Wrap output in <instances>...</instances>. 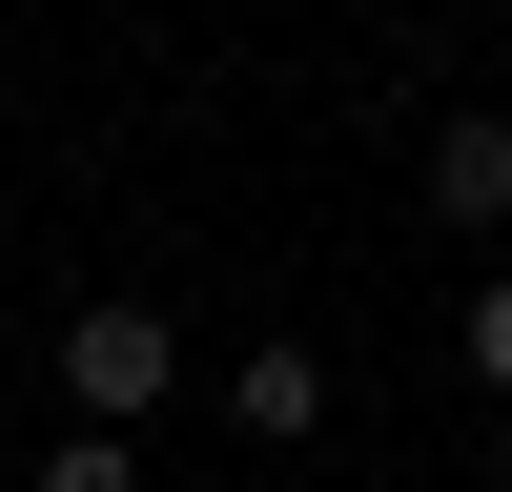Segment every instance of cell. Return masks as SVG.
I'll return each mask as SVG.
<instances>
[{
    "label": "cell",
    "mask_w": 512,
    "mask_h": 492,
    "mask_svg": "<svg viewBox=\"0 0 512 492\" xmlns=\"http://www.w3.org/2000/svg\"><path fill=\"white\" fill-rule=\"evenodd\" d=\"M164 369H185V349H164V308H144V287H103V308L62 328V390L103 410V431H123V410H164Z\"/></svg>",
    "instance_id": "cell-1"
},
{
    "label": "cell",
    "mask_w": 512,
    "mask_h": 492,
    "mask_svg": "<svg viewBox=\"0 0 512 492\" xmlns=\"http://www.w3.org/2000/svg\"><path fill=\"white\" fill-rule=\"evenodd\" d=\"M431 205H451V226H512V103H472L431 144Z\"/></svg>",
    "instance_id": "cell-2"
},
{
    "label": "cell",
    "mask_w": 512,
    "mask_h": 492,
    "mask_svg": "<svg viewBox=\"0 0 512 492\" xmlns=\"http://www.w3.org/2000/svg\"><path fill=\"white\" fill-rule=\"evenodd\" d=\"M226 410L287 451V431H328V369H308V349H246V390H226Z\"/></svg>",
    "instance_id": "cell-3"
},
{
    "label": "cell",
    "mask_w": 512,
    "mask_h": 492,
    "mask_svg": "<svg viewBox=\"0 0 512 492\" xmlns=\"http://www.w3.org/2000/svg\"><path fill=\"white\" fill-rule=\"evenodd\" d=\"M41 492H144V472H123V431H103V410H82V431L41 451Z\"/></svg>",
    "instance_id": "cell-4"
},
{
    "label": "cell",
    "mask_w": 512,
    "mask_h": 492,
    "mask_svg": "<svg viewBox=\"0 0 512 492\" xmlns=\"http://www.w3.org/2000/svg\"><path fill=\"white\" fill-rule=\"evenodd\" d=\"M472 390H512V267L472 287Z\"/></svg>",
    "instance_id": "cell-5"
}]
</instances>
